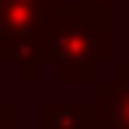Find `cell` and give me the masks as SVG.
Wrapping results in <instances>:
<instances>
[{
	"label": "cell",
	"instance_id": "obj_1",
	"mask_svg": "<svg viewBox=\"0 0 129 129\" xmlns=\"http://www.w3.org/2000/svg\"><path fill=\"white\" fill-rule=\"evenodd\" d=\"M112 9H56L47 17L43 56L56 60L60 78H86L95 60H108L112 52Z\"/></svg>",
	"mask_w": 129,
	"mask_h": 129
},
{
	"label": "cell",
	"instance_id": "obj_2",
	"mask_svg": "<svg viewBox=\"0 0 129 129\" xmlns=\"http://www.w3.org/2000/svg\"><path fill=\"white\" fill-rule=\"evenodd\" d=\"M95 112L103 116V129H129V64H120V69H116V82L103 86Z\"/></svg>",
	"mask_w": 129,
	"mask_h": 129
},
{
	"label": "cell",
	"instance_id": "obj_3",
	"mask_svg": "<svg viewBox=\"0 0 129 129\" xmlns=\"http://www.w3.org/2000/svg\"><path fill=\"white\" fill-rule=\"evenodd\" d=\"M95 108H73V103H47L39 108V129H99Z\"/></svg>",
	"mask_w": 129,
	"mask_h": 129
}]
</instances>
